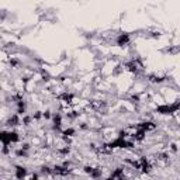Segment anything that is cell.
Returning <instances> with one entry per match:
<instances>
[{"label":"cell","instance_id":"7a4b0ae2","mask_svg":"<svg viewBox=\"0 0 180 180\" xmlns=\"http://www.w3.org/2000/svg\"><path fill=\"white\" fill-rule=\"evenodd\" d=\"M16 177H17V179H23V177H26V169L21 168V166L16 168Z\"/></svg>","mask_w":180,"mask_h":180},{"label":"cell","instance_id":"6da1fadb","mask_svg":"<svg viewBox=\"0 0 180 180\" xmlns=\"http://www.w3.org/2000/svg\"><path fill=\"white\" fill-rule=\"evenodd\" d=\"M128 42H130V35L128 34H121L120 37L117 38V45H120V47H124Z\"/></svg>","mask_w":180,"mask_h":180}]
</instances>
